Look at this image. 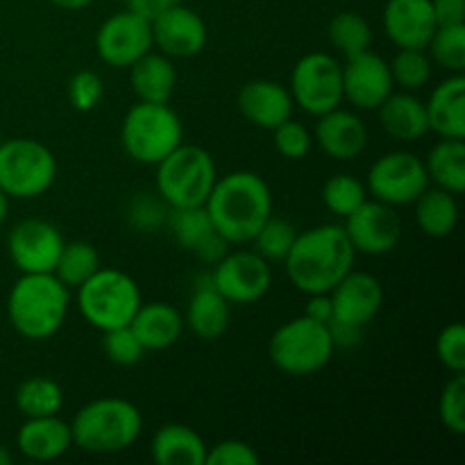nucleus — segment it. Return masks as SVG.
Here are the masks:
<instances>
[{
	"label": "nucleus",
	"instance_id": "nucleus-1",
	"mask_svg": "<svg viewBox=\"0 0 465 465\" xmlns=\"http://www.w3.org/2000/svg\"><path fill=\"white\" fill-rule=\"evenodd\" d=\"M357 250L343 225H318L298 232L284 259L289 282L304 295L330 293L354 268Z\"/></svg>",
	"mask_w": 465,
	"mask_h": 465
},
{
	"label": "nucleus",
	"instance_id": "nucleus-2",
	"mask_svg": "<svg viewBox=\"0 0 465 465\" xmlns=\"http://www.w3.org/2000/svg\"><path fill=\"white\" fill-rule=\"evenodd\" d=\"M204 209L216 232H221L232 245L250 243L272 216L271 186L257 173L234 171L218 177Z\"/></svg>",
	"mask_w": 465,
	"mask_h": 465
},
{
	"label": "nucleus",
	"instance_id": "nucleus-3",
	"mask_svg": "<svg viewBox=\"0 0 465 465\" xmlns=\"http://www.w3.org/2000/svg\"><path fill=\"white\" fill-rule=\"evenodd\" d=\"M68 307V286L53 272H21L9 291L7 318L23 339L45 341L62 330Z\"/></svg>",
	"mask_w": 465,
	"mask_h": 465
},
{
	"label": "nucleus",
	"instance_id": "nucleus-4",
	"mask_svg": "<svg viewBox=\"0 0 465 465\" xmlns=\"http://www.w3.org/2000/svg\"><path fill=\"white\" fill-rule=\"evenodd\" d=\"M71 425L73 445L89 454H116L132 448L143 430L139 407L123 398H100L84 404Z\"/></svg>",
	"mask_w": 465,
	"mask_h": 465
},
{
	"label": "nucleus",
	"instance_id": "nucleus-5",
	"mask_svg": "<svg viewBox=\"0 0 465 465\" xmlns=\"http://www.w3.org/2000/svg\"><path fill=\"white\" fill-rule=\"evenodd\" d=\"M121 143L127 157L143 166H157L184 143V125L168 103H136L121 123Z\"/></svg>",
	"mask_w": 465,
	"mask_h": 465
},
{
	"label": "nucleus",
	"instance_id": "nucleus-6",
	"mask_svg": "<svg viewBox=\"0 0 465 465\" xmlns=\"http://www.w3.org/2000/svg\"><path fill=\"white\" fill-rule=\"evenodd\" d=\"M330 327L325 322L298 316L272 331L268 341V357L280 372L291 377H307L322 371L334 357Z\"/></svg>",
	"mask_w": 465,
	"mask_h": 465
},
{
	"label": "nucleus",
	"instance_id": "nucleus-7",
	"mask_svg": "<svg viewBox=\"0 0 465 465\" xmlns=\"http://www.w3.org/2000/svg\"><path fill=\"white\" fill-rule=\"evenodd\" d=\"M216 180V162L200 145H177L157 163V191L173 209L203 207Z\"/></svg>",
	"mask_w": 465,
	"mask_h": 465
},
{
	"label": "nucleus",
	"instance_id": "nucleus-8",
	"mask_svg": "<svg viewBox=\"0 0 465 465\" xmlns=\"http://www.w3.org/2000/svg\"><path fill=\"white\" fill-rule=\"evenodd\" d=\"M139 307V284L116 268H100L77 286V309L84 321L100 331L130 325Z\"/></svg>",
	"mask_w": 465,
	"mask_h": 465
},
{
	"label": "nucleus",
	"instance_id": "nucleus-9",
	"mask_svg": "<svg viewBox=\"0 0 465 465\" xmlns=\"http://www.w3.org/2000/svg\"><path fill=\"white\" fill-rule=\"evenodd\" d=\"M57 177L53 150L36 139H9L0 143V189L14 200L44 195Z\"/></svg>",
	"mask_w": 465,
	"mask_h": 465
},
{
	"label": "nucleus",
	"instance_id": "nucleus-10",
	"mask_svg": "<svg viewBox=\"0 0 465 465\" xmlns=\"http://www.w3.org/2000/svg\"><path fill=\"white\" fill-rule=\"evenodd\" d=\"M291 98L309 116H322L343 103L341 64L330 53H309L291 71Z\"/></svg>",
	"mask_w": 465,
	"mask_h": 465
},
{
	"label": "nucleus",
	"instance_id": "nucleus-11",
	"mask_svg": "<svg viewBox=\"0 0 465 465\" xmlns=\"http://www.w3.org/2000/svg\"><path fill=\"white\" fill-rule=\"evenodd\" d=\"M430 186L425 159L407 150L381 154L375 159L366 177V189L372 200L391 204V207H404L420 198L422 191Z\"/></svg>",
	"mask_w": 465,
	"mask_h": 465
},
{
	"label": "nucleus",
	"instance_id": "nucleus-12",
	"mask_svg": "<svg viewBox=\"0 0 465 465\" xmlns=\"http://www.w3.org/2000/svg\"><path fill=\"white\" fill-rule=\"evenodd\" d=\"M212 282L230 304H252L271 289V262H266L254 250L227 252L213 266Z\"/></svg>",
	"mask_w": 465,
	"mask_h": 465
},
{
	"label": "nucleus",
	"instance_id": "nucleus-13",
	"mask_svg": "<svg viewBox=\"0 0 465 465\" xmlns=\"http://www.w3.org/2000/svg\"><path fill=\"white\" fill-rule=\"evenodd\" d=\"M95 53L107 66L130 68L136 59L153 50V27L139 14L118 12L95 32Z\"/></svg>",
	"mask_w": 465,
	"mask_h": 465
},
{
	"label": "nucleus",
	"instance_id": "nucleus-14",
	"mask_svg": "<svg viewBox=\"0 0 465 465\" xmlns=\"http://www.w3.org/2000/svg\"><path fill=\"white\" fill-rule=\"evenodd\" d=\"M343 221L345 236L357 250V254L381 257V254L393 252L402 239V221H400L398 212L380 200H366Z\"/></svg>",
	"mask_w": 465,
	"mask_h": 465
},
{
	"label": "nucleus",
	"instance_id": "nucleus-15",
	"mask_svg": "<svg viewBox=\"0 0 465 465\" xmlns=\"http://www.w3.org/2000/svg\"><path fill=\"white\" fill-rule=\"evenodd\" d=\"M64 243L66 241L57 225L41 218H25L9 232L7 252L21 272H53Z\"/></svg>",
	"mask_w": 465,
	"mask_h": 465
},
{
	"label": "nucleus",
	"instance_id": "nucleus-16",
	"mask_svg": "<svg viewBox=\"0 0 465 465\" xmlns=\"http://www.w3.org/2000/svg\"><path fill=\"white\" fill-rule=\"evenodd\" d=\"M341 77L343 100L363 112H375L393 94L395 86L389 62L372 50L345 57V64H341Z\"/></svg>",
	"mask_w": 465,
	"mask_h": 465
},
{
	"label": "nucleus",
	"instance_id": "nucleus-17",
	"mask_svg": "<svg viewBox=\"0 0 465 465\" xmlns=\"http://www.w3.org/2000/svg\"><path fill=\"white\" fill-rule=\"evenodd\" d=\"M150 27H153V48L171 59L195 57L207 44V25L203 16L184 3L159 14L154 21H150Z\"/></svg>",
	"mask_w": 465,
	"mask_h": 465
},
{
	"label": "nucleus",
	"instance_id": "nucleus-18",
	"mask_svg": "<svg viewBox=\"0 0 465 465\" xmlns=\"http://www.w3.org/2000/svg\"><path fill=\"white\" fill-rule=\"evenodd\" d=\"M331 309L334 318L331 321L348 322V325L366 327L375 321L377 313L384 304V289L375 275L363 271H350L334 289L330 291Z\"/></svg>",
	"mask_w": 465,
	"mask_h": 465
},
{
	"label": "nucleus",
	"instance_id": "nucleus-19",
	"mask_svg": "<svg viewBox=\"0 0 465 465\" xmlns=\"http://www.w3.org/2000/svg\"><path fill=\"white\" fill-rule=\"evenodd\" d=\"M381 25L398 48H427L439 27L431 0H389L381 14Z\"/></svg>",
	"mask_w": 465,
	"mask_h": 465
},
{
	"label": "nucleus",
	"instance_id": "nucleus-20",
	"mask_svg": "<svg viewBox=\"0 0 465 465\" xmlns=\"http://www.w3.org/2000/svg\"><path fill=\"white\" fill-rule=\"evenodd\" d=\"M236 107L241 116L254 127L275 130L284 121H289L295 104L291 91L275 80H250L241 86L236 95Z\"/></svg>",
	"mask_w": 465,
	"mask_h": 465
},
{
	"label": "nucleus",
	"instance_id": "nucleus-21",
	"mask_svg": "<svg viewBox=\"0 0 465 465\" xmlns=\"http://www.w3.org/2000/svg\"><path fill=\"white\" fill-rule=\"evenodd\" d=\"M313 139L327 157L336 162H352L368 148V127L359 114L336 107L318 116Z\"/></svg>",
	"mask_w": 465,
	"mask_h": 465
},
{
	"label": "nucleus",
	"instance_id": "nucleus-22",
	"mask_svg": "<svg viewBox=\"0 0 465 465\" xmlns=\"http://www.w3.org/2000/svg\"><path fill=\"white\" fill-rule=\"evenodd\" d=\"M73 445L71 425L59 416L25 418L16 434V448L30 461H54Z\"/></svg>",
	"mask_w": 465,
	"mask_h": 465
},
{
	"label": "nucleus",
	"instance_id": "nucleus-23",
	"mask_svg": "<svg viewBox=\"0 0 465 465\" xmlns=\"http://www.w3.org/2000/svg\"><path fill=\"white\" fill-rule=\"evenodd\" d=\"M184 322L198 339L216 341L230 327V302L216 291L212 272L203 275L189 300Z\"/></svg>",
	"mask_w": 465,
	"mask_h": 465
},
{
	"label": "nucleus",
	"instance_id": "nucleus-24",
	"mask_svg": "<svg viewBox=\"0 0 465 465\" xmlns=\"http://www.w3.org/2000/svg\"><path fill=\"white\" fill-rule=\"evenodd\" d=\"M430 132L440 139H465V75H450L425 103Z\"/></svg>",
	"mask_w": 465,
	"mask_h": 465
},
{
	"label": "nucleus",
	"instance_id": "nucleus-25",
	"mask_svg": "<svg viewBox=\"0 0 465 465\" xmlns=\"http://www.w3.org/2000/svg\"><path fill=\"white\" fill-rule=\"evenodd\" d=\"M130 330L148 350H168L180 341L184 330V318L173 304L168 302H141L134 318L130 321Z\"/></svg>",
	"mask_w": 465,
	"mask_h": 465
},
{
	"label": "nucleus",
	"instance_id": "nucleus-26",
	"mask_svg": "<svg viewBox=\"0 0 465 465\" xmlns=\"http://www.w3.org/2000/svg\"><path fill=\"white\" fill-rule=\"evenodd\" d=\"M130 84L141 103H171L177 86V71L163 53H145L130 66Z\"/></svg>",
	"mask_w": 465,
	"mask_h": 465
},
{
	"label": "nucleus",
	"instance_id": "nucleus-27",
	"mask_svg": "<svg viewBox=\"0 0 465 465\" xmlns=\"http://www.w3.org/2000/svg\"><path fill=\"white\" fill-rule=\"evenodd\" d=\"M207 443L189 425L171 422L159 427L150 443V457L159 465H204Z\"/></svg>",
	"mask_w": 465,
	"mask_h": 465
},
{
	"label": "nucleus",
	"instance_id": "nucleus-28",
	"mask_svg": "<svg viewBox=\"0 0 465 465\" xmlns=\"http://www.w3.org/2000/svg\"><path fill=\"white\" fill-rule=\"evenodd\" d=\"M377 112H380V123L386 134L398 141H418L430 132L425 103L411 91L391 94L377 107Z\"/></svg>",
	"mask_w": 465,
	"mask_h": 465
},
{
	"label": "nucleus",
	"instance_id": "nucleus-29",
	"mask_svg": "<svg viewBox=\"0 0 465 465\" xmlns=\"http://www.w3.org/2000/svg\"><path fill=\"white\" fill-rule=\"evenodd\" d=\"M416 223L420 232L431 239H445L459 225L457 195L439 186H427L416 200Z\"/></svg>",
	"mask_w": 465,
	"mask_h": 465
},
{
	"label": "nucleus",
	"instance_id": "nucleus-30",
	"mask_svg": "<svg viewBox=\"0 0 465 465\" xmlns=\"http://www.w3.org/2000/svg\"><path fill=\"white\" fill-rule=\"evenodd\" d=\"M427 175L439 189L461 195L465 191V143L463 139H440L425 159Z\"/></svg>",
	"mask_w": 465,
	"mask_h": 465
},
{
	"label": "nucleus",
	"instance_id": "nucleus-31",
	"mask_svg": "<svg viewBox=\"0 0 465 465\" xmlns=\"http://www.w3.org/2000/svg\"><path fill=\"white\" fill-rule=\"evenodd\" d=\"M14 402H16V409L25 418L59 416L64 407V391L50 377L36 375L18 386Z\"/></svg>",
	"mask_w": 465,
	"mask_h": 465
},
{
	"label": "nucleus",
	"instance_id": "nucleus-32",
	"mask_svg": "<svg viewBox=\"0 0 465 465\" xmlns=\"http://www.w3.org/2000/svg\"><path fill=\"white\" fill-rule=\"evenodd\" d=\"M100 268H103L100 266V254L94 245L86 243V241H71V243H64L53 275L68 289H77L91 275H95Z\"/></svg>",
	"mask_w": 465,
	"mask_h": 465
},
{
	"label": "nucleus",
	"instance_id": "nucleus-33",
	"mask_svg": "<svg viewBox=\"0 0 465 465\" xmlns=\"http://www.w3.org/2000/svg\"><path fill=\"white\" fill-rule=\"evenodd\" d=\"M330 44L339 50L343 57L371 50L372 45V27L361 14L357 12H341L336 14L327 27Z\"/></svg>",
	"mask_w": 465,
	"mask_h": 465
},
{
	"label": "nucleus",
	"instance_id": "nucleus-34",
	"mask_svg": "<svg viewBox=\"0 0 465 465\" xmlns=\"http://www.w3.org/2000/svg\"><path fill=\"white\" fill-rule=\"evenodd\" d=\"M425 50H430L427 54L431 64L445 68L452 75H461L465 71V23L436 27Z\"/></svg>",
	"mask_w": 465,
	"mask_h": 465
},
{
	"label": "nucleus",
	"instance_id": "nucleus-35",
	"mask_svg": "<svg viewBox=\"0 0 465 465\" xmlns=\"http://www.w3.org/2000/svg\"><path fill=\"white\" fill-rule=\"evenodd\" d=\"M171 230L173 239L180 245L182 250H189L193 252L195 245L204 239L207 234H212L216 227H213L212 218H209L207 209L203 207H180L173 209L166 213V221H163Z\"/></svg>",
	"mask_w": 465,
	"mask_h": 465
},
{
	"label": "nucleus",
	"instance_id": "nucleus-36",
	"mask_svg": "<svg viewBox=\"0 0 465 465\" xmlns=\"http://www.w3.org/2000/svg\"><path fill=\"white\" fill-rule=\"evenodd\" d=\"M322 203L330 209L334 216L345 218L354 212L357 207H361L368 200V189L361 180H357L354 175L348 173H339V175L330 177L322 186Z\"/></svg>",
	"mask_w": 465,
	"mask_h": 465
},
{
	"label": "nucleus",
	"instance_id": "nucleus-37",
	"mask_svg": "<svg viewBox=\"0 0 465 465\" xmlns=\"http://www.w3.org/2000/svg\"><path fill=\"white\" fill-rule=\"evenodd\" d=\"M393 84L404 91H418L431 80V59L425 48H400L393 62H389Z\"/></svg>",
	"mask_w": 465,
	"mask_h": 465
},
{
	"label": "nucleus",
	"instance_id": "nucleus-38",
	"mask_svg": "<svg viewBox=\"0 0 465 465\" xmlns=\"http://www.w3.org/2000/svg\"><path fill=\"white\" fill-rule=\"evenodd\" d=\"M295 236H298V230L293 223L271 216L250 243H254V252L262 254L266 262H284Z\"/></svg>",
	"mask_w": 465,
	"mask_h": 465
},
{
	"label": "nucleus",
	"instance_id": "nucleus-39",
	"mask_svg": "<svg viewBox=\"0 0 465 465\" xmlns=\"http://www.w3.org/2000/svg\"><path fill=\"white\" fill-rule=\"evenodd\" d=\"M439 420L452 434H465V375L454 372L439 398Z\"/></svg>",
	"mask_w": 465,
	"mask_h": 465
},
{
	"label": "nucleus",
	"instance_id": "nucleus-40",
	"mask_svg": "<svg viewBox=\"0 0 465 465\" xmlns=\"http://www.w3.org/2000/svg\"><path fill=\"white\" fill-rule=\"evenodd\" d=\"M103 350L109 361L123 368L134 366L145 354V348L139 343V339L130 330V325L114 327V330L103 331Z\"/></svg>",
	"mask_w": 465,
	"mask_h": 465
},
{
	"label": "nucleus",
	"instance_id": "nucleus-41",
	"mask_svg": "<svg viewBox=\"0 0 465 465\" xmlns=\"http://www.w3.org/2000/svg\"><path fill=\"white\" fill-rule=\"evenodd\" d=\"M68 103L77 112H94L104 95V82L95 71H77L66 86Z\"/></svg>",
	"mask_w": 465,
	"mask_h": 465
},
{
	"label": "nucleus",
	"instance_id": "nucleus-42",
	"mask_svg": "<svg viewBox=\"0 0 465 465\" xmlns=\"http://www.w3.org/2000/svg\"><path fill=\"white\" fill-rule=\"evenodd\" d=\"M272 143H275V150L286 159H302L307 157L309 150H312L313 136L302 123L293 121H284L282 125H277L272 130Z\"/></svg>",
	"mask_w": 465,
	"mask_h": 465
},
{
	"label": "nucleus",
	"instance_id": "nucleus-43",
	"mask_svg": "<svg viewBox=\"0 0 465 465\" xmlns=\"http://www.w3.org/2000/svg\"><path fill=\"white\" fill-rule=\"evenodd\" d=\"M436 357L445 371L465 372V327L461 322H450L436 339Z\"/></svg>",
	"mask_w": 465,
	"mask_h": 465
},
{
	"label": "nucleus",
	"instance_id": "nucleus-44",
	"mask_svg": "<svg viewBox=\"0 0 465 465\" xmlns=\"http://www.w3.org/2000/svg\"><path fill=\"white\" fill-rule=\"evenodd\" d=\"M257 450L239 439H227L207 450L204 465H259Z\"/></svg>",
	"mask_w": 465,
	"mask_h": 465
},
{
	"label": "nucleus",
	"instance_id": "nucleus-45",
	"mask_svg": "<svg viewBox=\"0 0 465 465\" xmlns=\"http://www.w3.org/2000/svg\"><path fill=\"white\" fill-rule=\"evenodd\" d=\"M230 245L232 243L221 234V232L213 230L212 234H207L198 245H195L193 254L200 259V262L209 263V266H216V263L230 252Z\"/></svg>",
	"mask_w": 465,
	"mask_h": 465
},
{
	"label": "nucleus",
	"instance_id": "nucleus-46",
	"mask_svg": "<svg viewBox=\"0 0 465 465\" xmlns=\"http://www.w3.org/2000/svg\"><path fill=\"white\" fill-rule=\"evenodd\" d=\"M327 327H330L331 343H334L336 350L357 348L363 339V327L348 325V322H339V321H330L327 322Z\"/></svg>",
	"mask_w": 465,
	"mask_h": 465
},
{
	"label": "nucleus",
	"instance_id": "nucleus-47",
	"mask_svg": "<svg viewBox=\"0 0 465 465\" xmlns=\"http://www.w3.org/2000/svg\"><path fill=\"white\" fill-rule=\"evenodd\" d=\"M436 25H461L465 23V0H431Z\"/></svg>",
	"mask_w": 465,
	"mask_h": 465
},
{
	"label": "nucleus",
	"instance_id": "nucleus-48",
	"mask_svg": "<svg viewBox=\"0 0 465 465\" xmlns=\"http://www.w3.org/2000/svg\"><path fill=\"white\" fill-rule=\"evenodd\" d=\"M125 3L130 12L139 14V16H143L145 21H154L159 14L175 7V5L184 3V0H125Z\"/></svg>",
	"mask_w": 465,
	"mask_h": 465
},
{
	"label": "nucleus",
	"instance_id": "nucleus-49",
	"mask_svg": "<svg viewBox=\"0 0 465 465\" xmlns=\"http://www.w3.org/2000/svg\"><path fill=\"white\" fill-rule=\"evenodd\" d=\"M307 309H304V316H309L312 321L318 322H330L334 318V309H331V298L330 293H312L307 295Z\"/></svg>",
	"mask_w": 465,
	"mask_h": 465
},
{
	"label": "nucleus",
	"instance_id": "nucleus-50",
	"mask_svg": "<svg viewBox=\"0 0 465 465\" xmlns=\"http://www.w3.org/2000/svg\"><path fill=\"white\" fill-rule=\"evenodd\" d=\"M50 3L59 9H66V12H77V9L89 7L94 0H50Z\"/></svg>",
	"mask_w": 465,
	"mask_h": 465
},
{
	"label": "nucleus",
	"instance_id": "nucleus-51",
	"mask_svg": "<svg viewBox=\"0 0 465 465\" xmlns=\"http://www.w3.org/2000/svg\"><path fill=\"white\" fill-rule=\"evenodd\" d=\"M7 213H9V195L0 189V225L7 221Z\"/></svg>",
	"mask_w": 465,
	"mask_h": 465
},
{
	"label": "nucleus",
	"instance_id": "nucleus-52",
	"mask_svg": "<svg viewBox=\"0 0 465 465\" xmlns=\"http://www.w3.org/2000/svg\"><path fill=\"white\" fill-rule=\"evenodd\" d=\"M12 463H14L12 452H9V450L0 443V465H12Z\"/></svg>",
	"mask_w": 465,
	"mask_h": 465
}]
</instances>
